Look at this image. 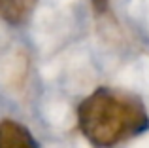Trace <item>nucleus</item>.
<instances>
[{
    "instance_id": "nucleus-1",
    "label": "nucleus",
    "mask_w": 149,
    "mask_h": 148,
    "mask_svg": "<svg viewBox=\"0 0 149 148\" xmlns=\"http://www.w3.org/2000/svg\"><path fill=\"white\" fill-rule=\"evenodd\" d=\"M77 127L95 148H115L149 129L146 104L134 93L96 87L77 104Z\"/></svg>"
},
{
    "instance_id": "nucleus-2",
    "label": "nucleus",
    "mask_w": 149,
    "mask_h": 148,
    "mask_svg": "<svg viewBox=\"0 0 149 148\" xmlns=\"http://www.w3.org/2000/svg\"><path fill=\"white\" fill-rule=\"evenodd\" d=\"M0 148H40L29 127L15 120L0 122Z\"/></svg>"
},
{
    "instance_id": "nucleus-3",
    "label": "nucleus",
    "mask_w": 149,
    "mask_h": 148,
    "mask_svg": "<svg viewBox=\"0 0 149 148\" xmlns=\"http://www.w3.org/2000/svg\"><path fill=\"white\" fill-rule=\"evenodd\" d=\"M38 0H0V21L11 27L25 25L32 17Z\"/></svg>"
},
{
    "instance_id": "nucleus-4",
    "label": "nucleus",
    "mask_w": 149,
    "mask_h": 148,
    "mask_svg": "<svg viewBox=\"0 0 149 148\" xmlns=\"http://www.w3.org/2000/svg\"><path fill=\"white\" fill-rule=\"evenodd\" d=\"M91 4H93V8H95L96 13H104V11L108 10V6H109V0H91Z\"/></svg>"
}]
</instances>
